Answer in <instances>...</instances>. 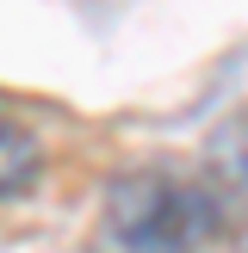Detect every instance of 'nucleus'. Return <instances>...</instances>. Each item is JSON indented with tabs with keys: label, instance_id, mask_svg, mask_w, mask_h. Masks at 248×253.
<instances>
[{
	"label": "nucleus",
	"instance_id": "nucleus-1",
	"mask_svg": "<svg viewBox=\"0 0 248 253\" xmlns=\"http://www.w3.org/2000/svg\"><path fill=\"white\" fill-rule=\"evenodd\" d=\"M217 235V198L186 173H124L106 192L99 241L124 253H198Z\"/></svg>",
	"mask_w": 248,
	"mask_h": 253
},
{
	"label": "nucleus",
	"instance_id": "nucleus-2",
	"mask_svg": "<svg viewBox=\"0 0 248 253\" xmlns=\"http://www.w3.org/2000/svg\"><path fill=\"white\" fill-rule=\"evenodd\" d=\"M31 179H37V136L25 130L19 118L0 111V198L25 192Z\"/></svg>",
	"mask_w": 248,
	"mask_h": 253
},
{
	"label": "nucleus",
	"instance_id": "nucleus-3",
	"mask_svg": "<svg viewBox=\"0 0 248 253\" xmlns=\"http://www.w3.org/2000/svg\"><path fill=\"white\" fill-rule=\"evenodd\" d=\"M211 167L223 173V185L248 192V105H236L230 118L211 130Z\"/></svg>",
	"mask_w": 248,
	"mask_h": 253
},
{
	"label": "nucleus",
	"instance_id": "nucleus-4",
	"mask_svg": "<svg viewBox=\"0 0 248 253\" xmlns=\"http://www.w3.org/2000/svg\"><path fill=\"white\" fill-rule=\"evenodd\" d=\"M87 253H124V247H112V241H93V247H87Z\"/></svg>",
	"mask_w": 248,
	"mask_h": 253
}]
</instances>
